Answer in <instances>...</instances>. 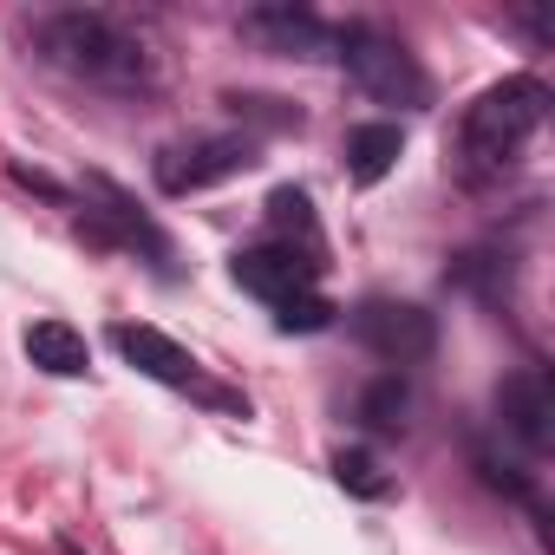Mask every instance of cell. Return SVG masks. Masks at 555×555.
<instances>
[{"label": "cell", "instance_id": "52a82bcc", "mask_svg": "<svg viewBox=\"0 0 555 555\" xmlns=\"http://www.w3.org/2000/svg\"><path fill=\"white\" fill-rule=\"evenodd\" d=\"M248 164H255L248 138H196V144H177V151L157 157V183H164V196H190V190L242 177Z\"/></svg>", "mask_w": 555, "mask_h": 555}, {"label": "cell", "instance_id": "7c38bea8", "mask_svg": "<svg viewBox=\"0 0 555 555\" xmlns=\"http://www.w3.org/2000/svg\"><path fill=\"white\" fill-rule=\"evenodd\" d=\"M360 418H366V431H379V438H399V431L412 425V386H405L399 373L373 379V386L360 392Z\"/></svg>", "mask_w": 555, "mask_h": 555}, {"label": "cell", "instance_id": "30bf717a", "mask_svg": "<svg viewBox=\"0 0 555 555\" xmlns=\"http://www.w3.org/2000/svg\"><path fill=\"white\" fill-rule=\"evenodd\" d=\"M27 360H34L40 373H53V379L92 373V347H86V334L66 327V321H34V327H27Z\"/></svg>", "mask_w": 555, "mask_h": 555}, {"label": "cell", "instance_id": "9c48e42d", "mask_svg": "<svg viewBox=\"0 0 555 555\" xmlns=\"http://www.w3.org/2000/svg\"><path fill=\"white\" fill-rule=\"evenodd\" d=\"M555 399H548V379L542 373H516L503 392H496V425L522 444V451H548L555 438Z\"/></svg>", "mask_w": 555, "mask_h": 555}, {"label": "cell", "instance_id": "3957f363", "mask_svg": "<svg viewBox=\"0 0 555 555\" xmlns=\"http://www.w3.org/2000/svg\"><path fill=\"white\" fill-rule=\"evenodd\" d=\"M334 53H340V66H347V79L366 92V99H379V105H425V73H418V60L392 40V34H379V27H347V34H334Z\"/></svg>", "mask_w": 555, "mask_h": 555}, {"label": "cell", "instance_id": "9a60e30c", "mask_svg": "<svg viewBox=\"0 0 555 555\" xmlns=\"http://www.w3.org/2000/svg\"><path fill=\"white\" fill-rule=\"evenodd\" d=\"M334 301L327 295H295V301H282V308H274V327H282V334H321V327H334Z\"/></svg>", "mask_w": 555, "mask_h": 555}, {"label": "cell", "instance_id": "ba28073f", "mask_svg": "<svg viewBox=\"0 0 555 555\" xmlns=\"http://www.w3.org/2000/svg\"><path fill=\"white\" fill-rule=\"evenodd\" d=\"M242 40H255L261 53H288V60H321L334 47V27L314 21L308 8H255L242 14Z\"/></svg>", "mask_w": 555, "mask_h": 555}, {"label": "cell", "instance_id": "5b68a950", "mask_svg": "<svg viewBox=\"0 0 555 555\" xmlns=\"http://www.w3.org/2000/svg\"><path fill=\"white\" fill-rule=\"evenodd\" d=\"M321 248H288V242H255V248H235L229 274L268 308H282L295 295H321Z\"/></svg>", "mask_w": 555, "mask_h": 555}, {"label": "cell", "instance_id": "277c9868", "mask_svg": "<svg viewBox=\"0 0 555 555\" xmlns=\"http://www.w3.org/2000/svg\"><path fill=\"white\" fill-rule=\"evenodd\" d=\"M112 347H118V353L144 373V379H157V386H170V392H196L203 405L248 418V399H235V392L209 386V379H203V366H196V360H190L170 334H157V327H144V321H118V327H112Z\"/></svg>", "mask_w": 555, "mask_h": 555}, {"label": "cell", "instance_id": "5bb4252c", "mask_svg": "<svg viewBox=\"0 0 555 555\" xmlns=\"http://www.w3.org/2000/svg\"><path fill=\"white\" fill-rule=\"evenodd\" d=\"M334 477H340V490H353V496H366V503L392 496V477H386V464H379L373 451H334Z\"/></svg>", "mask_w": 555, "mask_h": 555}, {"label": "cell", "instance_id": "8fae6325", "mask_svg": "<svg viewBox=\"0 0 555 555\" xmlns=\"http://www.w3.org/2000/svg\"><path fill=\"white\" fill-rule=\"evenodd\" d=\"M399 151H405L399 125H360V131H347V170H353V183H379L399 164Z\"/></svg>", "mask_w": 555, "mask_h": 555}, {"label": "cell", "instance_id": "8992f818", "mask_svg": "<svg viewBox=\"0 0 555 555\" xmlns=\"http://www.w3.org/2000/svg\"><path fill=\"white\" fill-rule=\"evenodd\" d=\"M353 340H360L366 353H379L386 366H418V360H431L438 327H431V314L412 308V301H360V308H353Z\"/></svg>", "mask_w": 555, "mask_h": 555}, {"label": "cell", "instance_id": "4fadbf2b", "mask_svg": "<svg viewBox=\"0 0 555 555\" xmlns=\"http://www.w3.org/2000/svg\"><path fill=\"white\" fill-rule=\"evenodd\" d=\"M268 242H288V248H321V222H314V203L308 190H274L268 196Z\"/></svg>", "mask_w": 555, "mask_h": 555}, {"label": "cell", "instance_id": "6da1fadb", "mask_svg": "<svg viewBox=\"0 0 555 555\" xmlns=\"http://www.w3.org/2000/svg\"><path fill=\"white\" fill-rule=\"evenodd\" d=\"M34 53L92 92L138 99L157 86V53L144 47V34H131L118 14H99V8H66L34 21Z\"/></svg>", "mask_w": 555, "mask_h": 555}, {"label": "cell", "instance_id": "2e32d148", "mask_svg": "<svg viewBox=\"0 0 555 555\" xmlns=\"http://www.w3.org/2000/svg\"><path fill=\"white\" fill-rule=\"evenodd\" d=\"M60 555H79V542H60Z\"/></svg>", "mask_w": 555, "mask_h": 555}, {"label": "cell", "instance_id": "7a4b0ae2", "mask_svg": "<svg viewBox=\"0 0 555 555\" xmlns=\"http://www.w3.org/2000/svg\"><path fill=\"white\" fill-rule=\"evenodd\" d=\"M542 112H548L542 79H503L483 99H470L464 118H457V177L477 183V190L503 183L516 170L522 144L542 131Z\"/></svg>", "mask_w": 555, "mask_h": 555}]
</instances>
